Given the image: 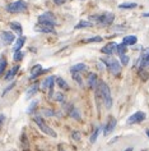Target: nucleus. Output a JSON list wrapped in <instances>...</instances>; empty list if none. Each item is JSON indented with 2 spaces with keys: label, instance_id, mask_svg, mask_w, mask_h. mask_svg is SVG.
I'll return each instance as SVG.
<instances>
[{
  "label": "nucleus",
  "instance_id": "nucleus-1",
  "mask_svg": "<svg viewBox=\"0 0 149 151\" xmlns=\"http://www.w3.org/2000/svg\"><path fill=\"white\" fill-rule=\"evenodd\" d=\"M97 86H98V94L99 96L102 97L103 102H105L106 108L110 109L112 106V96H111V91H110V87L107 86V83L103 82V81H98L97 83Z\"/></svg>",
  "mask_w": 149,
  "mask_h": 151
},
{
  "label": "nucleus",
  "instance_id": "nucleus-2",
  "mask_svg": "<svg viewBox=\"0 0 149 151\" xmlns=\"http://www.w3.org/2000/svg\"><path fill=\"white\" fill-rule=\"evenodd\" d=\"M90 21H96L97 24L99 26H110L112 24L113 19H115V14L113 13H102V14H95V15H90Z\"/></svg>",
  "mask_w": 149,
  "mask_h": 151
},
{
  "label": "nucleus",
  "instance_id": "nucleus-3",
  "mask_svg": "<svg viewBox=\"0 0 149 151\" xmlns=\"http://www.w3.org/2000/svg\"><path fill=\"white\" fill-rule=\"evenodd\" d=\"M101 62H103V63L106 64L107 69L112 73L113 76H119V74H120V72H121V63H119V60L113 59L111 55H108L107 58L102 59Z\"/></svg>",
  "mask_w": 149,
  "mask_h": 151
},
{
  "label": "nucleus",
  "instance_id": "nucleus-4",
  "mask_svg": "<svg viewBox=\"0 0 149 151\" xmlns=\"http://www.w3.org/2000/svg\"><path fill=\"white\" fill-rule=\"evenodd\" d=\"M27 3L23 1V0H17L14 3H10L5 6V10L9 13H23L27 10Z\"/></svg>",
  "mask_w": 149,
  "mask_h": 151
},
{
  "label": "nucleus",
  "instance_id": "nucleus-5",
  "mask_svg": "<svg viewBox=\"0 0 149 151\" xmlns=\"http://www.w3.org/2000/svg\"><path fill=\"white\" fill-rule=\"evenodd\" d=\"M33 119H34V122L37 123V126L40 127V129H41L43 133H46L47 136H50V137H56V132H55V131H54L51 127H48L47 124L45 123V120L42 119L40 115H36Z\"/></svg>",
  "mask_w": 149,
  "mask_h": 151
},
{
  "label": "nucleus",
  "instance_id": "nucleus-6",
  "mask_svg": "<svg viewBox=\"0 0 149 151\" xmlns=\"http://www.w3.org/2000/svg\"><path fill=\"white\" fill-rule=\"evenodd\" d=\"M38 23H43L55 27L56 26V18H55V15L51 12H45L43 14H41L38 17Z\"/></svg>",
  "mask_w": 149,
  "mask_h": 151
},
{
  "label": "nucleus",
  "instance_id": "nucleus-7",
  "mask_svg": "<svg viewBox=\"0 0 149 151\" xmlns=\"http://www.w3.org/2000/svg\"><path fill=\"white\" fill-rule=\"evenodd\" d=\"M144 119H145V113H143V111H137L131 117H129L128 124H138V123H141Z\"/></svg>",
  "mask_w": 149,
  "mask_h": 151
},
{
  "label": "nucleus",
  "instance_id": "nucleus-8",
  "mask_svg": "<svg viewBox=\"0 0 149 151\" xmlns=\"http://www.w3.org/2000/svg\"><path fill=\"white\" fill-rule=\"evenodd\" d=\"M0 37H1V40L4 41V44H5V45H10V44L14 42V40H15L14 33H13V32H9V31H4V32H1Z\"/></svg>",
  "mask_w": 149,
  "mask_h": 151
},
{
  "label": "nucleus",
  "instance_id": "nucleus-9",
  "mask_svg": "<svg viewBox=\"0 0 149 151\" xmlns=\"http://www.w3.org/2000/svg\"><path fill=\"white\" fill-rule=\"evenodd\" d=\"M34 30H36L37 32H43V33H54L55 32L52 26L43 24V23H37V26L34 27Z\"/></svg>",
  "mask_w": 149,
  "mask_h": 151
},
{
  "label": "nucleus",
  "instance_id": "nucleus-10",
  "mask_svg": "<svg viewBox=\"0 0 149 151\" xmlns=\"http://www.w3.org/2000/svg\"><path fill=\"white\" fill-rule=\"evenodd\" d=\"M115 127H116V119L111 117V118L108 119L107 124L105 126V129H103V134H105V136H108V134L111 133L113 129H115Z\"/></svg>",
  "mask_w": 149,
  "mask_h": 151
},
{
  "label": "nucleus",
  "instance_id": "nucleus-11",
  "mask_svg": "<svg viewBox=\"0 0 149 151\" xmlns=\"http://www.w3.org/2000/svg\"><path fill=\"white\" fill-rule=\"evenodd\" d=\"M54 83H55V77L50 76L42 82V88L43 90H50V94H52V87H54Z\"/></svg>",
  "mask_w": 149,
  "mask_h": 151
},
{
  "label": "nucleus",
  "instance_id": "nucleus-12",
  "mask_svg": "<svg viewBox=\"0 0 149 151\" xmlns=\"http://www.w3.org/2000/svg\"><path fill=\"white\" fill-rule=\"evenodd\" d=\"M116 45L117 44H115V42H108L106 46L102 47L101 51L103 54H106V55H112V54L116 51Z\"/></svg>",
  "mask_w": 149,
  "mask_h": 151
},
{
  "label": "nucleus",
  "instance_id": "nucleus-13",
  "mask_svg": "<svg viewBox=\"0 0 149 151\" xmlns=\"http://www.w3.org/2000/svg\"><path fill=\"white\" fill-rule=\"evenodd\" d=\"M46 70H43L42 69V67L40 65V64H37V65H34L33 68H32V70H31V77L30 78L31 79H34V78H37L40 74H42V73H45Z\"/></svg>",
  "mask_w": 149,
  "mask_h": 151
},
{
  "label": "nucleus",
  "instance_id": "nucleus-14",
  "mask_svg": "<svg viewBox=\"0 0 149 151\" xmlns=\"http://www.w3.org/2000/svg\"><path fill=\"white\" fill-rule=\"evenodd\" d=\"M97 83H98V78H97V76L95 73H90L88 76V86L92 90H96L97 88Z\"/></svg>",
  "mask_w": 149,
  "mask_h": 151
},
{
  "label": "nucleus",
  "instance_id": "nucleus-15",
  "mask_svg": "<svg viewBox=\"0 0 149 151\" xmlns=\"http://www.w3.org/2000/svg\"><path fill=\"white\" fill-rule=\"evenodd\" d=\"M18 70H19V65H14V67H13V68L9 70L8 73H6V76L4 77L5 81H12V79L15 77V74H17Z\"/></svg>",
  "mask_w": 149,
  "mask_h": 151
},
{
  "label": "nucleus",
  "instance_id": "nucleus-16",
  "mask_svg": "<svg viewBox=\"0 0 149 151\" xmlns=\"http://www.w3.org/2000/svg\"><path fill=\"white\" fill-rule=\"evenodd\" d=\"M138 41V38L135 36H125L122 38V44L126 45V46H131V45H135Z\"/></svg>",
  "mask_w": 149,
  "mask_h": 151
},
{
  "label": "nucleus",
  "instance_id": "nucleus-17",
  "mask_svg": "<svg viewBox=\"0 0 149 151\" xmlns=\"http://www.w3.org/2000/svg\"><path fill=\"white\" fill-rule=\"evenodd\" d=\"M26 42V37L23 36H21L18 38L17 41H15V44H14V46H13V51H18V50H21L22 47H23V45Z\"/></svg>",
  "mask_w": 149,
  "mask_h": 151
},
{
  "label": "nucleus",
  "instance_id": "nucleus-18",
  "mask_svg": "<svg viewBox=\"0 0 149 151\" xmlns=\"http://www.w3.org/2000/svg\"><path fill=\"white\" fill-rule=\"evenodd\" d=\"M93 23L90 21H80L78 24H75V30H80V28H88V27H92Z\"/></svg>",
  "mask_w": 149,
  "mask_h": 151
},
{
  "label": "nucleus",
  "instance_id": "nucleus-19",
  "mask_svg": "<svg viewBox=\"0 0 149 151\" xmlns=\"http://www.w3.org/2000/svg\"><path fill=\"white\" fill-rule=\"evenodd\" d=\"M83 70H87V65L83 63H79V64H75V65H73L72 68H70V72H83Z\"/></svg>",
  "mask_w": 149,
  "mask_h": 151
},
{
  "label": "nucleus",
  "instance_id": "nucleus-20",
  "mask_svg": "<svg viewBox=\"0 0 149 151\" xmlns=\"http://www.w3.org/2000/svg\"><path fill=\"white\" fill-rule=\"evenodd\" d=\"M38 91V85L37 83H34L33 86H31L30 88H28V91H27V94H26V97L27 99H30V97H32V96H33L34 94H36V92Z\"/></svg>",
  "mask_w": 149,
  "mask_h": 151
},
{
  "label": "nucleus",
  "instance_id": "nucleus-21",
  "mask_svg": "<svg viewBox=\"0 0 149 151\" xmlns=\"http://www.w3.org/2000/svg\"><path fill=\"white\" fill-rule=\"evenodd\" d=\"M55 81H56V83H57V86H59L60 88H63V90H69V85L64 81L61 77H57V78H55Z\"/></svg>",
  "mask_w": 149,
  "mask_h": 151
},
{
  "label": "nucleus",
  "instance_id": "nucleus-22",
  "mask_svg": "<svg viewBox=\"0 0 149 151\" xmlns=\"http://www.w3.org/2000/svg\"><path fill=\"white\" fill-rule=\"evenodd\" d=\"M126 45H124V44H119V45H116V51L115 53L117 54V55L120 56V55H124V54L126 53Z\"/></svg>",
  "mask_w": 149,
  "mask_h": 151
},
{
  "label": "nucleus",
  "instance_id": "nucleus-23",
  "mask_svg": "<svg viewBox=\"0 0 149 151\" xmlns=\"http://www.w3.org/2000/svg\"><path fill=\"white\" fill-rule=\"evenodd\" d=\"M9 26H10V28H12V30L14 31V32H17L18 35H22V26L19 24L18 22H12V23L9 24Z\"/></svg>",
  "mask_w": 149,
  "mask_h": 151
},
{
  "label": "nucleus",
  "instance_id": "nucleus-24",
  "mask_svg": "<svg viewBox=\"0 0 149 151\" xmlns=\"http://www.w3.org/2000/svg\"><path fill=\"white\" fill-rule=\"evenodd\" d=\"M139 68H149V58H140L139 60Z\"/></svg>",
  "mask_w": 149,
  "mask_h": 151
},
{
  "label": "nucleus",
  "instance_id": "nucleus-25",
  "mask_svg": "<svg viewBox=\"0 0 149 151\" xmlns=\"http://www.w3.org/2000/svg\"><path fill=\"white\" fill-rule=\"evenodd\" d=\"M69 114L72 115L74 119H77V120H82V118H80V114H79V111H78V109H75V108H70Z\"/></svg>",
  "mask_w": 149,
  "mask_h": 151
},
{
  "label": "nucleus",
  "instance_id": "nucleus-26",
  "mask_svg": "<svg viewBox=\"0 0 149 151\" xmlns=\"http://www.w3.org/2000/svg\"><path fill=\"white\" fill-rule=\"evenodd\" d=\"M99 131H101V127H96V128H95V131H93L92 136H90V142H92V143H95L96 141H97V138H98Z\"/></svg>",
  "mask_w": 149,
  "mask_h": 151
},
{
  "label": "nucleus",
  "instance_id": "nucleus-27",
  "mask_svg": "<svg viewBox=\"0 0 149 151\" xmlns=\"http://www.w3.org/2000/svg\"><path fill=\"white\" fill-rule=\"evenodd\" d=\"M137 6L138 4H135V3H124V4H120L119 8L120 9H134Z\"/></svg>",
  "mask_w": 149,
  "mask_h": 151
},
{
  "label": "nucleus",
  "instance_id": "nucleus-28",
  "mask_svg": "<svg viewBox=\"0 0 149 151\" xmlns=\"http://www.w3.org/2000/svg\"><path fill=\"white\" fill-rule=\"evenodd\" d=\"M72 76H73V79H74V81H75L77 83H79V86L83 85L82 77H80V73H79V72H72Z\"/></svg>",
  "mask_w": 149,
  "mask_h": 151
},
{
  "label": "nucleus",
  "instance_id": "nucleus-29",
  "mask_svg": "<svg viewBox=\"0 0 149 151\" xmlns=\"http://www.w3.org/2000/svg\"><path fill=\"white\" fill-rule=\"evenodd\" d=\"M23 56H24L23 51L18 50V51H14V55H13V59H14L15 62H21V60L23 59Z\"/></svg>",
  "mask_w": 149,
  "mask_h": 151
},
{
  "label": "nucleus",
  "instance_id": "nucleus-30",
  "mask_svg": "<svg viewBox=\"0 0 149 151\" xmlns=\"http://www.w3.org/2000/svg\"><path fill=\"white\" fill-rule=\"evenodd\" d=\"M5 68H6V59L5 58H0V76L3 74Z\"/></svg>",
  "mask_w": 149,
  "mask_h": 151
},
{
  "label": "nucleus",
  "instance_id": "nucleus-31",
  "mask_svg": "<svg viewBox=\"0 0 149 151\" xmlns=\"http://www.w3.org/2000/svg\"><path fill=\"white\" fill-rule=\"evenodd\" d=\"M139 76H140V78L143 81H147L148 79V72L144 68H139Z\"/></svg>",
  "mask_w": 149,
  "mask_h": 151
},
{
  "label": "nucleus",
  "instance_id": "nucleus-32",
  "mask_svg": "<svg viewBox=\"0 0 149 151\" xmlns=\"http://www.w3.org/2000/svg\"><path fill=\"white\" fill-rule=\"evenodd\" d=\"M129 60H130V58H129V55H126V54H124V55H120V62H121V65H126V64H129Z\"/></svg>",
  "mask_w": 149,
  "mask_h": 151
},
{
  "label": "nucleus",
  "instance_id": "nucleus-33",
  "mask_svg": "<svg viewBox=\"0 0 149 151\" xmlns=\"http://www.w3.org/2000/svg\"><path fill=\"white\" fill-rule=\"evenodd\" d=\"M99 41H102V37L101 36H96V37H90V38H87L84 42H99Z\"/></svg>",
  "mask_w": 149,
  "mask_h": 151
},
{
  "label": "nucleus",
  "instance_id": "nucleus-34",
  "mask_svg": "<svg viewBox=\"0 0 149 151\" xmlns=\"http://www.w3.org/2000/svg\"><path fill=\"white\" fill-rule=\"evenodd\" d=\"M54 99L56 101H63L64 100V95L60 94V92H55V94H54Z\"/></svg>",
  "mask_w": 149,
  "mask_h": 151
},
{
  "label": "nucleus",
  "instance_id": "nucleus-35",
  "mask_svg": "<svg viewBox=\"0 0 149 151\" xmlns=\"http://www.w3.org/2000/svg\"><path fill=\"white\" fill-rule=\"evenodd\" d=\"M14 86H15V82H13V83H10V85H9V86H8V87H6V88L4 90V91H3V96H4V95L6 94V92H9V91H10V90H12L13 87H14Z\"/></svg>",
  "mask_w": 149,
  "mask_h": 151
},
{
  "label": "nucleus",
  "instance_id": "nucleus-36",
  "mask_svg": "<svg viewBox=\"0 0 149 151\" xmlns=\"http://www.w3.org/2000/svg\"><path fill=\"white\" fill-rule=\"evenodd\" d=\"M72 136H73V140H75V141H79L80 140V133L77 132V131H74V132L72 133Z\"/></svg>",
  "mask_w": 149,
  "mask_h": 151
},
{
  "label": "nucleus",
  "instance_id": "nucleus-37",
  "mask_svg": "<svg viewBox=\"0 0 149 151\" xmlns=\"http://www.w3.org/2000/svg\"><path fill=\"white\" fill-rule=\"evenodd\" d=\"M140 58H149V47L148 49H144L143 53H141V56Z\"/></svg>",
  "mask_w": 149,
  "mask_h": 151
},
{
  "label": "nucleus",
  "instance_id": "nucleus-38",
  "mask_svg": "<svg viewBox=\"0 0 149 151\" xmlns=\"http://www.w3.org/2000/svg\"><path fill=\"white\" fill-rule=\"evenodd\" d=\"M36 105H37V101H33V102H32V104H31V106H30V109H28V113H32V110H33V109L34 108H36Z\"/></svg>",
  "mask_w": 149,
  "mask_h": 151
},
{
  "label": "nucleus",
  "instance_id": "nucleus-39",
  "mask_svg": "<svg viewBox=\"0 0 149 151\" xmlns=\"http://www.w3.org/2000/svg\"><path fill=\"white\" fill-rule=\"evenodd\" d=\"M66 0H54V3L55 4H57V5H61V4H64Z\"/></svg>",
  "mask_w": 149,
  "mask_h": 151
},
{
  "label": "nucleus",
  "instance_id": "nucleus-40",
  "mask_svg": "<svg viewBox=\"0 0 149 151\" xmlns=\"http://www.w3.org/2000/svg\"><path fill=\"white\" fill-rule=\"evenodd\" d=\"M4 120H5V115L0 114V127H1V124L4 123Z\"/></svg>",
  "mask_w": 149,
  "mask_h": 151
},
{
  "label": "nucleus",
  "instance_id": "nucleus-41",
  "mask_svg": "<svg viewBox=\"0 0 149 151\" xmlns=\"http://www.w3.org/2000/svg\"><path fill=\"white\" fill-rule=\"evenodd\" d=\"M132 150H134V149H132V147H128V149H125L124 151H132Z\"/></svg>",
  "mask_w": 149,
  "mask_h": 151
},
{
  "label": "nucleus",
  "instance_id": "nucleus-42",
  "mask_svg": "<svg viewBox=\"0 0 149 151\" xmlns=\"http://www.w3.org/2000/svg\"><path fill=\"white\" fill-rule=\"evenodd\" d=\"M143 17H149V13H144V14H143Z\"/></svg>",
  "mask_w": 149,
  "mask_h": 151
},
{
  "label": "nucleus",
  "instance_id": "nucleus-43",
  "mask_svg": "<svg viewBox=\"0 0 149 151\" xmlns=\"http://www.w3.org/2000/svg\"><path fill=\"white\" fill-rule=\"evenodd\" d=\"M145 133H147V136H148V138H149V129L145 131Z\"/></svg>",
  "mask_w": 149,
  "mask_h": 151
},
{
  "label": "nucleus",
  "instance_id": "nucleus-44",
  "mask_svg": "<svg viewBox=\"0 0 149 151\" xmlns=\"http://www.w3.org/2000/svg\"><path fill=\"white\" fill-rule=\"evenodd\" d=\"M59 151H65V150H64V149H63V147H61V146H59Z\"/></svg>",
  "mask_w": 149,
  "mask_h": 151
},
{
  "label": "nucleus",
  "instance_id": "nucleus-45",
  "mask_svg": "<svg viewBox=\"0 0 149 151\" xmlns=\"http://www.w3.org/2000/svg\"><path fill=\"white\" fill-rule=\"evenodd\" d=\"M143 151H148V150H143Z\"/></svg>",
  "mask_w": 149,
  "mask_h": 151
}]
</instances>
